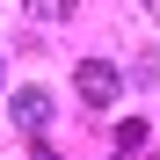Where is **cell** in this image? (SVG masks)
Returning a JSON list of instances; mask_svg holds the SVG:
<instances>
[{
	"label": "cell",
	"mask_w": 160,
	"mask_h": 160,
	"mask_svg": "<svg viewBox=\"0 0 160 160\" xmlns=\"http://www.w3.org/2000/svg\"><path fill=\"white\" fill-rule=\"evenodd\" d=\"M73 88H80V102H95V109H109V102L124 95V73H117L109 58H80V73H73Z\"/></svg>",
	"instance_id": "obj_1"
},
{
	"label": "cell",
	"mask_w": 160,
	"mask_h": 160,
	"mask_svg": "<svg viewBox=\"0 0 160 160\" xmlns=\"http://www.w3.org/2000/svg\"><path fill=\"white\" fill-rule=\"evenodd\" d=\"M8 117L29 131V138H44V124H51V95H44V88H22V95L8 102Z\"/></svg>",
	"instance_id": "obj_2"
},
{
	"label": "cell",
	"mask_w": 160,
	"mask_h": 160,
	"mask_svg": "<svg viewBox=\"0 0 160 160\" xmlns=\"http://www.w3.org/2000/svg\"><path fill=\"white\" fill-rule=\"evenodd\" d=\"M22 8H29V22H66L80 0H22Z\"/></svg>",
	"instance_id": "obj_3"
},
{
	"label": "cell",
	"mask_w": 160,
	"mask_h": 160,
	"mask_svg": "<svg viewBox=\"0 0 160 160\" xmlns=\"http://www.w3.org/2000/svg\"><path fill=\"white\" fill-rule=\"evenodd\" d=\"M117 146H124V153H131V146H146V124H138V117H124V124H117Z\"/></svg>",
	"instance_id": "obj_4"
},
{
	"label": "cell",
	"mask_w": 160,
	"mask_h": 160,
	"mask_svg": "<svg viewBox=\"0 0 160 160\" xmlns=\"http://www.w3.org/2000/svg\"><path fill=\"white\" fill-rule=\"evenodd\" d=\"M29 160H58V153H51V146H44V138H37V146H29Z\"/></svg>",
	"instance_id": "obj_5"
},
{
	"label": "cell",
	"mask_w": 160,
	"mask_h": 160,
	"mask_svg": "<svg viewBox=\"0 0 160 160\" xmlns=\"http://www.w3.org/2000/svg\"><path fill=\"white\" fill-rule=\"evenodd\" d=\"M0 88H8V66H0Z\"/></svg>",
	"instance_id": "obj_6"
}]
</instances>
